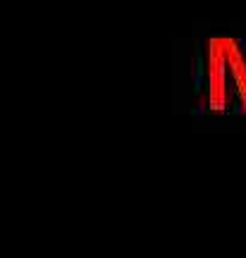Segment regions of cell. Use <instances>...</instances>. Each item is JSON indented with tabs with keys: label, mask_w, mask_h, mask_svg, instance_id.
Here are the masks:
<instances>
[{
	"label": "cell",
	"mask_w": 246,
	"mask_h": 258,
	"mask_svg": "<svg viewBox=\"0 0 246 258\" xmlns=\"http://www.w3.org/2000/svg\"><path fill=\"white\" fill-rule=\"evenodd\" d=\"M208 84L210 105L225 112L232 98L246 112V50L237 38H213L208 43Z\"/></svg>",
	"instance_id": "1"
}]
</instances>
